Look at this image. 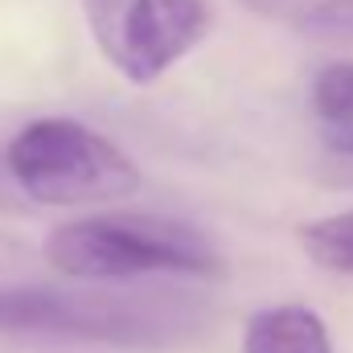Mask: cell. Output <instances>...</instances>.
Here are the masks:
<instances>
[{
  "label": "cell",
  "mask_w": 353,
  "mask_h": 353,
  "mask_svg": "<svg viewBox=\"0 0 353 353\" xmlns=\"http://www.w3.org/2000/svg\"><path fill=\"white\" fill-rule=\"evenodd\" d=\"M312 111L341 128V132H353V62L341 58V62H329L316 70L312 79Z\"/></svg>",
  "instance_id": "7"
},
{
  "label": "cell",
  "mask_w": 353,
  "mask_h": 353,
  "mask_svg": "<svg viewBox=\"0 0 353 353\" xmlns=\"http://www.w3.org/2000/svg\"><path fill=\"white\" fill-rule=\"evenodd\" d=\"M243 353H333L325 321L304 304H271L247 321Z\"/></svg>",
  "instance_id": "5"
},
{
  "label": "cell",
  "mask_w": 353,
  "mask_h": 353,
  "mask_svg": "<svg viewBox=\"0 0 353 353\" xmlns=\"http://www.w3.org/2000/svg\"><path fill=\"white\" fill-rule=\"evenodd\" d=\"M329 157H333V169L353 181V132H337L329 136Z\"/></svg>",
  "instance_id": "8"
},
{
  "label": "cell",
  "mask_w": 353,
  "mask_h": 353,
  "mask_svg": "<svg viewBox=\"0 0 353 353\" xmlns=\"http://www.w3.org/2000/svg\"><path fill=\"white\" fill-rule=\"evenodd\" d=\"M300 243L308 251L312 263L337 275H353V210L316 218L308 226H300Z\"/></svg>",
  "instance_id": "6"
},
{
  "label": "cell",
  "mask_w": 353,
  "mask_h": 353,
  "mask_svg": "<svg viewBox=\"0 0 353 353\" xmlns=\"http://www.w3.org/2000/svg\"><path fill=\"white\" fill-rule=\"evenodd\" d=\"M103 58L136 87H152L214 29L210 0H83Z\"/></svg>",
  "instance_id": "4"
},
{
  "label": "cell",
  "mask_w": 353,
  "mask_h": 353,
  "mask_svg": "<svg viewBox=\"0 0 353 353\" xmlns=\"http://www.w3.org/2000/svg\"><path fill=\"white\" fill-rule=\"evenodd\" d=\"M8 173L41 205H111L140 193V165L79 119H33L8 140Z\"/></svg>",
  "instance_id": "3"
},
{
  "label": "cell",
  "mask_w": 353,
  "mask_h": 353,
  "mask_svg": "<svg viewBox=\"0 0 353 353\" xmlns=\"http://www.w3.org/2000/svg\"><path fill=\"white\" fill-rule=\"evenodd\" d=\"M46 263L83 283H128L140 275H193L218 279L226 263L214 239L181 218L161 214H90L46 234Z\"/></svg>",
  "instance_id": "1"
},
{
  "label": "cell",
  "mask_w": 353,
  "mask_h": 353,
  "mask_svg": "<svg viewBox=\"0 0 353 353\" xmlns=\"http://www.w3.org/2000/svg\"><path fill=\"white\" fill-rule=\"evenodd\" d=\"M0 329L140 350L189 337L193 304L161 296H119L103 288H4Z\"/></svg>",
  "instance_id": "2"
}]
</instances>
